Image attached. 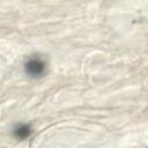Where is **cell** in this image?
<instances>
[{
    "label": "cell",
    "instance_id": "cell-1",
    "mask_svg": "<svg viewBox=\"0 0 148 148\" xmlns=\"http://www.w3.org/2000/svg\"><path fill=\"white\" fill-rule=\"evenodd\" d=\"M25 71L30 76H40L45 71V62L39 57H32L25 64Z\"/></svg>",
    "mask_w": 148,
    "mask_h": 148
},
{
    "label": "cell",
    "instance_id": "cell-2",
    "mask_svg": "<svg viewBox=\"0 0 148 148\" xmlns=\"http://www.w3.org/2000/svg\"><path fill=\"white\" fill-rule=\"evenodd\" d=\"M30 134V128L25 125H20L18 127L15 128V135L17 138H27Z\"/></svg>",
    "mask_w": 148,
    "mask_h": 148
}]
</instances>
